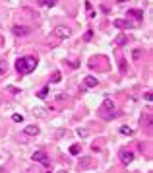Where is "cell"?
Listing matches in <instances>:
<instances>
[{
	"instance_id": "obj_9",
	"label": "cell",
	"mask_w": 153,
	"mask_h": 173,
	"mask_svg": "<svg viewBox=\"0 0 153 173\" xmlns=\"http://www.w3.org/2000/svg\"><path fill=\"white\" fill-rule=\"evenodd\" d=\"M23 132H25L27 136H37V134H39V126H35V125L25 126V128H23Z\"/></svg>"
},
{
	"instance_id": "obj_17",
	"label": "cell",
	"mask_w": 153,
	"mask_h": 173,
	"mask_svg": "<svg viewBox=\"0 0 153 173\" xmlns=\"http://www.w3.org/2000/svg\"><path fill=\"white\" fill-rule=\"evenodd\" d=\"M12 121H14V123H21L23 121V115H18V113H16V115H12Z\"/></svg>"
},
{
	"instance_id": "obj_20",
	"label": "cell",
	"mask_w": 153,
	"mask_h": 173,
	"mask_svg": "<svg viewBox=\"0 0 153 173\" xmlns=\"http://www.w3.org/2000/svg\"><path fill=\"white\" fill-rule=\"evenodd\" d=\"M78 134L79 136H87V130H85V128H78Z\"/></svg>"
},
{
	"instance_id": "obj_16",
	"label": "cell",
	"mask_w": 153,
	"mask_h": 173,
	"mask_svg": "<svg viewBox=\"0 0 153 173\" xmlns=\"http://www.w3.org/2000/svg\"><path fill=\"white\" fill-rule=\"evenodd\" d=\"M120 132H122V134H128V136H130V134H134V130H132V128H128V126H122V128H120Z\"/></svg>"
},
{
	"instance_id": "obj_23",
	"label": "cell",
	"mask_w": 153,
	"mask_h": 173,
	"mask_svg": "<svg viewBox=\"0 0 153 173\" xmlns=\"http://www.w3.org/2000/svg\"><path fill=\"white\" fill-rule=\"evenodd\" d=\"M58 173H66V171H64V169H62V171H58Z\"/></svg>"
},
{
	"instance_id": "obj_10",
	"label": "cell",
	"mask_w": 153,
	"mask_h": 173,
	"mask_svg": "<svg viewBox=\"0 0 153 173\" xmlns=\"http://www.w3.org/2000/svg\"><path fill=\"white\" fill-rule=\"evenodd\" d=\"M84 84L87 86V88H95V86H97V78H95V76H85Z\"/></svg>"
},
{
	"instance_id": "obj_13",
	"label": "cell",
	"mask_w": 153,
	"mask_h": 173,
	"mask_svg": "<svg viewBox=\"0 0 153 173\" xmlns=\"http://www.w3.org/2000/svg\"><path fill=\"white\" fill-rule=\"evenodd\" d=\"M46 95H49V88H43L41 92H39V94H37V97H39V99H45Z\"/></svg>"
},
{
	"instance_id": "obj_8",
	"label": "cell",
	"mask_w": 153,
	"mask_h": 173,
	"mask_svg": "<svg viewBox=\"0 0 153 173\" xmlns=\"http://www.w3.org/2000/svg\"><path fill=\"white\" fill-rule=\"evenodd\" d=\"M126 43H128V35H126V33H120V35L114 39V45H116V47H122V45H126Z\"/></svg>"
},
{
	"instance_id": "obj_6",
	"label": "cell",
	"mask_w": 153,
	"mask_h": 173,
	"mask_svg": "<svg viewBox=\"0 0 153 173\" xmlns=\"http://www.w3.org/2000/svg\"><path fill=\"white\" fill-rule=\"evenodd\" d=\"M14 33L18 35V37H23V35L31 33V27H25V25H16V27H14Z\"/></svg>"
},
{
	"instance_id": "obj_5",
	"label": "cell",
	"mask_w": 153,
	"mask_h": 173,
	"mask_svg": "<svg viewBox=\"0 0 153 173\" xmlns=\"http://www.w3.org/2000/svg\"><path fill=\"white\" fill-rule=\"evenodd\" d=\"M118 156H120V161L124 165L132 164V159H134V154H132L130 150H120V154H118Z\"/></svg>"
},
{
	"instance_id": "obj_11",
	"label": "cell",
	"mask_w": 153,
	"mask_h": 173,
	"mask_svg": "<svg viewBox=\"0 0 153 173\" xmlns=\"http://www.w3.org/2000/svg\"><path fill=\"white\" fill-rule=\"evenodd\" d=\"M128 16H134V18H144V12H142V10H128Z\"/></svg>"
},
{
	"instance_id": "obj_4",
	"label": "cell",
	"mask_w": 153,
	"mask_h": 173,
	"mask_svg": "<svg viewBox=\"0 0 153 173\" xmlns=\"http://www.w3.org/2000/svg\"><path fill=\"white\" fill-rule=\"evenodd\" d=\"M52 33H54L58 39H66L70 35V27H66V25H56V27L52 29Z\"/></svg>"
},
{
	"instance_id": "obj_7",
	"label": "cell",
	"mask_w": 153,
	"mask_h": 173,
	"mask_svg": "<svg viewBox=\"0 0 153 173\" xmlns=\"http://www.w3.org/2000/svg\"><path fill=\"white\" fill-rule=\"evenodd\" d=\"M136 24L128 22V19H114V27H122V29H128V27H134Z\"/></svg>"
},
{
	"instance_id": "obj_22",
	"label": "cell",
	"mask_w": 153,
	"mask_h": 173,
	"mask_svg": "<svg viewBox=\"0 0 153 173\" xmlns=\"http://www.w3.org/2000/svg\"><path fill=\"white\" fill-rule=\"evenodd\" d=\"M116 2H128V0H116Z\"/></svg>"
},
{
	"instance_id": "obj_19",
	"label": "cell",
	"mask_w": 153,
	"mask_h": 173,
	"mask_svg": "<svg viewBox=\"0 0 153 173\" xmlns=\"http://www.w3.org/2000/svg\"><path fill=\"white\" fill-rule=\"evenodd\" d=\"M4 72H6V62L0 61V74H4Z\"/></svg>"
},
{
	"instance_id": "obj_2",
	"label": "cell",
	"mask_w": 153,
	"mask_h": 173,
	"mask_svg": "<svg viewBox=\"0 0 153 173\" xmlns=\"http://www.w3.org/2000/svg\"><path fill=\"white\" fill-rule=\"evenodd\" d=\"M101 117L105 119V121H111V119L114 117V103H112V99H105V101H103Z\"/></svg>"
},
{
	"instance_id": "obj_12",
	"label": "cell",
	"mask_w": 153,
	"mask_h": 173,
	"mask_svg": "<svg viewBox=\"0 0 153 173\" xmlns=\"http://www.w3.org/2000/svg\"><path fill=\"white\" fill-rule=\"evenodd\" d=\"M60 80H62V74H60V72H54V74H52V78H51V82H54V84H58Z\"/></svg>"
},
{
	"instance_id": "obj_18",
	"label": "cell",
	"mask_w": 153,
	"mask_h": 173,
	"mask_svg": "<svg viewBox=\"0 0 153 173\" xmlns=\"http://www.w3.org/2000/svg\"><path fill=\"white\" fill-rule=\"evenodd\" d=\"M91 37H93V31H91V29H89V31H87V33H85V35H84V41H91Z\"/></svg>"
},
{
	"instance_id": "obj_15",
	"label": "cell",
	"mask_w": 153,
	"mask_h": 173,
	"mask_svg": "<svg viewBox=\"0 0 153 173\" xmlns=\"http://www.w3.org/2000/svg\"><path fill=\"white\" fill-rule=\"evenodd\" d=\"M70 154H72V156H78V154H79V146L74 144L72 148H70Z\"/></svg>"
},
{
	"instance_id": "obj_3",
	"label": "cell",
	"mask_w": 153,
	"mask_h": 173,
	"mask_svg": "<svg viewBox=\"0 0 153 173\" xmlns=\"http://www.w3.org/2000/svg\"><path fill=\"white\" fill-rule=\"evenodd\" d=\"M33 159L37 161V164H41V165H49L51 164V159H49V156L43 152V150H39V152H35L33 154Z\"/></svg>"
},
{
	"instance_id": "obj_1",
	"label": "cell",
	"mask_w": 153,
	"mask_h": 173,
	"mask_svg": "<svg viewBox=\"0 0 153 173\" xmlns=\"http://www.w3.org/2000/svg\"><path fill=\"white\" fill-rule=\"evenodd\" d=\"M35 66H37V58L31 55L27 56H19L18 62H16V68H18L19 74H31L33 70H35Z\"/></svg>"
},
{
	"instance_id": "obj_14",
	"label": "cell",
	"mask_w": 153,
	"mask_h": 173,
	"mask_svg": "<svg viewBox=\"0 0 153 173\" xmlns=\"http://www.w3.org/2000/svg\"><path fill=\"white\" fill-rule=\"evenodd\" d=\"M58 0H39V4H45V6H54Z\"/></svg>"
},
{
	"instance_id": "obj_21",
	"label": "cell",
	"mask_w": 153,
	"mask_h": 173,
	"mask_svg": "<svg viewBox=\"0 0 153 173\" xmlns=\"http://www.w3.org/2000/svg\"><path fill=\"white\" fill-rule=\"evenodd\" d=\"M6 89H8V92H12V94H19L18 89H16V88H12V86H10V88H6Z\"/></svg>"
}]
</instances>
